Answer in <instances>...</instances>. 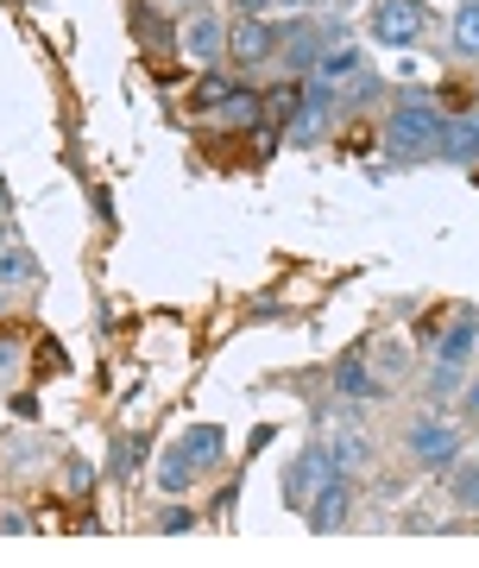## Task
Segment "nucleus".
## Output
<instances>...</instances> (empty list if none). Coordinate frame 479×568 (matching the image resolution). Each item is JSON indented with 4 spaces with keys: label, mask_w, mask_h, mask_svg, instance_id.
Wrapping results in <instances>:
<instances>
[{
    "label": "nucleus",
    "mask_w": 479,
    "mask_h": 568,
    "mask_svg": "<svg viewBox=\"0 0 479 568\" xmlns=\"http://www.w3.org/2000/svg\"><path fill=\"white\" fill-rule=\"evenodd\" d=\"M441 102L436 95H398V108H391V121H385V145L398 152V159H429L436 152V140H441Z\"/></svg>",
    "instance_id": "obj_1"
},
{
    "label": "nucleus",
    "mask_w": 479,
    "mask_h": 568,
    "mask_svg": "<svg viewBox=\"0 0 479 568\" xmlns=\"http://www.w3.org/2000/svg\"><path fill=\"white\" fill-rule=\"evenodd\" d=\"M422 32H429V7H422V0H379V7H373V39L391 44V51L417 44Z\"/></svg>",
    "instance_id": "obj_2"
},
{
    "label": "nucleus",
    "mask_w": 479,
    "mask_h": 568,
    "mask_svg": "<svg viewBox=\"0 0 479 568\" xmlns=\"http://www.w3.org/2000/svg\"><path fill=\"white\" fill-rule=\"evenodd\" d=\"M335 474H340V462H335V448H328V443L303 448V455H297V467L284 474V499H291V506H309V499H316V493L328 487Z\"/></svg>",
    "instance_id": "obj_3"
},
{
    "label": "nucleus",
    "mask_w": 479,
    "mask_h": 568,
    "mask_svg": "<svg viewBox=\"0 0 479 568\" xmlns=\"http://www.w3.org/2000/svg\"><path fill=\"white\" fill-rule=\"evenodd\" d=\"M410 455H417V467H429V474L455 467L460 429H455V424H441V417H422V424H410Z\"/></svg>",
    "instance_id": "obj_4"
},
{
    "label": "nucleus",
    "mask_w": 479,
    "mask_h": 568,
    "mask_svg": "<svg viewBox=\"0 0 479 568\" xmlns=\"http://www.w3.org/2000/svg\"><path fill=\"white\" fill-rule=\"evenodd\" d=\"M436 152L448 164H460V171H473V164H479V114H448V121H441Z\"/></svg>",
    "instance_id": "obj_5"
},
{
    "label": "nucleus",
    "mask_w": 479,
    "mask_h": 568,
    "mask_svg": "<svg viewBox=\"0 0 479 568\" xmlns=\"http://www.w3.org/2000/svg\"><path fill=\"white\" fill-rule=\"evenodd\" d=\"M278 51H284V63H291V77H309L316 70V58L328 51V39H322V26H291V32H278Z\"/></svg>",
    "instance_id": "obj_6"
},
{
    "label": "nucleus",
    "mask_w": 479,
    "mask_h": 568,
    "mask_svg": "<svg viewBox=\"0 0 479 568\" xmlns=\"http://www.w3.org/2000/svg\"><path fill=\"white\" fill-rule=\"evenodd\" d=\"M227 51H234L240 63H265L272 51H278V26H265L259 13H246V20L234 26V39H227Z\"/></svg>",
    "instance_id": "obj_7"
},
{
    "label": "nucleus",
    "mask_w": 479,
    "mask_h": 568,
    "mask_svg": "<svg viewBox=\"0 0 479 568\" xmlns=\"http://www.w3.org/2000/svg\"><path fill=\"white\" fill-rule=\"evenodd\" d=\"M347 506H354V493H347V480L335 474V480L309 499V525H316V530H340V525H347Z\"/></svg>",
    "instance_id": "obj_8"
},
{
    "label": "nucleus",
    "mask_w": 479,
    "mask_h": 568,
    "mask_svg": "<svg viewBox=\"0 0 479 568\" xmlns=\"http://www.w3.org/2000/svg\"><path fill=\"white\" fill-rule=\"evenodd\" d=\"M359 70H366V63H359V51H354V44H328V51L316 58V70H309V77H316V82H328V89L340 95V82H354Z\"/></svg>",
    "instance_id": "obj_9"
},
{
    "label": "nucleus",
    "mask_w": 479,
    "mask_h": 568,
    "mask_svg": "<svg viewBox=\"0 0 479 568\" xmlns=\"http://www.w3.org/2000/svg\"><path fill=\"white\" fill-rule=\"evenodd\" d=\"M183 51H190V58L196 63H215L221 58V44H227V32H221V20H208V13H196V20L183 26Z\"/></svg>",
    "instance_id": "obj_10"
},
{
    "label": "nucleus",
    "mask_w": 479,
    "mask_h": 568,
    "mask_svg": "<svg viewBox=\"0 0 479 568\" xmlns=\"http://www.w3.org/2000/svg\"><path fill=\"white\" fill-rule=\"evenodd\" d=\"M335 392H340V398H354V405H366V398H385V386L366 373V361H359V354H347V361L335 366Z\"/></svg>",
    "instance_id": "obj_11"
},
{
    "label": "nucleus",
    "mask_w": 479,
    "mask_h": 568,
    "mask_svg": "<svg viewBox=\"0 0 479 568\" xmlns=\"http://www.w3.org/2000/svg\"><path fill=\"white\" fill-rule=\"evenodd\" d=\"M133 32H140L145 39V51H177V32H171V20H164L159 7H152V0H140V7H133Z\"/></svg>",
    "instance_id": "obj_12"
},
{
    "label": "nucleus",
    "mask_w": 479,
    "mask_h": 568,
    "mask_svg": "<svg viewBox=\"0 0 479 568\" xmlns=\"http://www.w3.org/2000/svg\"><path fill=\"white\" fill-rule=\"evenodd\" d=\"M473 342H479V316H473V310H460L455 323H448V335H441V354H436V361H460V366H467Z\"/></svg>",
    "instance_id": "obj_13"
},
{
    "label": "nucleus",
    "mask_w": 479,
    "mask_h": 568,
    "mask_svg": "<svg viewBox=\"0 0 479 568\" xmlns=\"http://www.w3.org/2000/svg\"><path fill=\"white\" fill-rule=\"evenodd\" d=\"M177 443L190 448V462H196V467H215V462H221V448H227V436H221L215 424H196V429H183Z\"/></svg>",
    "instance_id": "obj_14"
},
{
    "label": "nucleus",
    "mask_w": 479,
    "mask_h": 568,
    "mask_svg": "<svg viewBox=\"0 0 479 568\" xmlns=\"http://www.w3.org/2000/svg\"><path fill=\"white\" fill-rule=\"evenodd\" d=\"M196 474H202V467L190 462V448H183V443H171V455L159 462V487H164V493H183L190 480H196Z\"/></svg>",
    "instance_id": "obj_15"
},
{
    "label": "nucleus",
    "mask_w": 479,
    "mask_h": 568,
    "mask_svg": "<svg viewBox=\"0 0 479 568\" xmlns=\"http://www.w3.org/2000/svg\"><path fill=\"white\" fill-rule=\"evenodd\" d=\"M221 114H227V126H259L265 121V95L259 89H234V95L221 102Z\"/></svg>",
    "instance_id": "obj_16"
},
{
    "label": "nucleus",
    "mask_w": 479,
    "mask_h": 568,
    "mask_svg": "<svg viewBox=\"0 0 479 568\" xmlns=\"http://www.w3.org/2000/svg\"><path fill=\"white\" fill-rule=\"evenodd\" d=\"M297 108H303V82L291 77V82H278V89L265 95V121H272V126H291V114H297Z\"/></svg>",
    "instance_id": "obj_17"
},
{
    "label": "nucleus",
    "mask_w": 479,
    "mask_h": 568,
    "mask_svg": "<svg viewBox=\"0 0 479 568\" xmlns=\"http://www.w3.org/2000/svg\"><path fill=\"white\" fill-rule=\"evenodd\" d=\"M429 405H448V398H455V392H467V379H460V361H436L429 366Z\"/></svg>",
    "instance_id": "obj_18"
},
{
    "label": "nucleus",
    "mask_w": 479,
    "mask_h": 568,
    "mask_svg": "<svg viewBox=\"0 0 479 568\" xmlns=\"http://www.w3.org/2000/svg\"><path fill=\"white\" fill-rule=\"evenodd\" d=\"M455 58H479V0H460V13H455Z\"/></svg>",
    "instance_id": "obj_19"
},
{
    "label": "nucleus",
    "mask_w": 479,
    "mask_h": 568,
    "mask_svg": "<svg viewBox=\"0 0 479 568\" xmlns=\"http://www.w3.org/2000/svg\"><path fill=\"white\" fill-rule=\"evenodd\" d=\"M0 284H39V260L20 246H0Z\"/></svg>",
    "instance_id": "obj_20"
},
{
    "label": "nucleus",
    "mask_w": 479,
    "mask_h": 568,
    "mask_svg": "<svg viewBox=\"0 0 479 568\" xmlns=\"http://www.w3.org/2000/svg\"><path fill=\"white\" fill-rule=\"evenodd\" d=\"M328 448H335L340 474H347V467H366V462H373V443H366L359 429H347V436H340V443H328Z\"/></svg>",
    "instance_id": "obj_21"
},
{
    "label": "nucleus",
    "mask_w": 479,
    "mask_h": 568,
    "mask_svg": "<svg viewBox=\"0 0 479 568\" xmlns=\"http://www.w3.org/2000/svg\"><path fill=\"white\" fill-rule=\"evenodd\" d=\"M227 95H234V82H227V77H202L196 95H190V108H221Z\"/></svg>",
    "instance_id": "obj_22"
},
{
    "label": "nucleus",
    "mask_w": 479,
    "mask_h": 568,
    "mask_svg": "<svg viewBox=\"0 0 479 568\" xmlns=\"http://www.w3.org/2000/svg\"><path fill=\"white\" fill-rule=\"evenodd\" d=\"M140 455H145V443L120 436V443H114V474H133V467H140Z\"/></svg>",
    "instance_id": "obj_23"
},
{
    "label": "nucleus",
    "mask_w": 479,
    "mask_h": 568,
    "mask_svg": "<svg viewBox=\"0 0 479 568\" xmlns=\"http://www.w3.org/2000/svg\"><path fill=\"white\" fill-rule=\"evenodd\" d=\"M278 140H284V126H272V121L253 126V152H259V159H265V152H278Z\"/></svg>",
    "instance_id": "obj_24"
},
{
    "label": "nucleus",
    "mask_w": 479,
    "mask_h": 568,
    "mask_svg": "<svg viewBox=\"0 0 479 568\" xmlns=\"http://www.w3.org/2000/svg\"><path fill=\"white\" fill-rule=\"evenodd\" d=\"M455 499H460V506H473V511H479V467L455 480Z\"/></svg>",
    "instance_id": "obj_25"
},
{
    "label": "nucleus",
    "mask_w": 479,
    "mask_h": 568,
    "mask_svg": "<svg viewBox=\"0 0 479 568\" xmlns=\"http://www.w3.org/2000/svg\"><path fill=\"white\" fill-rule=\"evenodd\" d=\"M379 366L391 373V379H398V373H404L410 361H404V347H398V342H385V347H379Z\"/></svg>",
    "instance_id": "obj_26"
},
{
    "label": "nucleus",
    "mask_w": 479,
    "mask_h": 568,
    "mask_svg": "<svg viewBox=\"0 0 479 568\" xmlns=\"http://www.w3.org/2000/svg\"><path fill=\"white\" fill-rule=\"evenodd\" d=\"M159 530H171V537H177V530H196V511H164Z\"/></svg>",
    "instance_id": "obj_27"
},
{
    "label": "nucleus",
    "mask_w": 479,
    "mask_h": 568,
    "mask_svg": "<svg viewBox=\"0 0 479 568\" xmlns=\"http://www.w3.org/2000/svg\"><path fill=\"white\" fill-rule=\"evenodd\" d=\"M70 487H95V467H89V462H70Z\"/></svg>",
    "instance_id": "obj_28"
},
{
    "label": "nucleus",
    "mask_w": 479,
    "mask_h": 568,
    "mask_svg": "<svg viewBox=\"0 0 479 568\" xmlns=\"http://www.w3.org/2000/svg\"><path fill=\"white\" fill-rule=\"evenodd\" d=\"M13 361H20V342H13V335H0V373H7Z\"/></svg>",
    "instance_id": "obj_29"
},
{
    "label": "nucleus",
    "mask_w": 479,
    "mask_h": 568,
    "mask_svg": "<svg viewBox=\"0 0 479 568\" xmlns=\"http://www.w3.org/2000/svg\"><path fill=\"white\" fill-rule=\"evenodd\" d=\"M467 417H473V424H479V379H473V386H467Z\"/></svg>",
    "instance_id": "obj_30"
},
{
    "label": "nucleus",
    "mask_w": 479,
    "mask_h": 568,
    "mask_svg": "<svg viewBox=\"0 0 479 568\" xmlns=\"http://www.w3.org/2000/svg\"><path fill=\"white\" fill-rule=\"evenodd\" d=\"M265 7H272V0H240V13H265Z\"/></svg>",
    "instance_id": "obj_31"
},
{
    "label": "nucleus",
    "mask_w": 479,
    "mask_h": 568,
    "mask_svg": "<svg viewBox=\"0 0 479 568\" xmlns=\"http://www.w3.org/2000/svg\"><path fill=\"white\" fill-rule=\"evenodd\" d=\"M164 7H177V13H190V7H202V0H164Z\"/></svg>",
    "instance_id": "obj_32"
},
{
    "label": "nucleus",
    "mask_w": 479,
    "mask_h": 568,
    "mask_svg": "<svg viewBox=\"0 0 479 568\" xmlns=\"http://www.w3.org/2000/svg\"><path fill=\"white\" fill-rule=\"evenodd\" d=\"M284 7H297V13H303V7H316V0H284Z\"/></svg>",
    "instance_id": "obj_33"
}]
</instances>
